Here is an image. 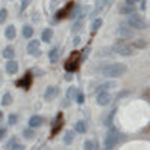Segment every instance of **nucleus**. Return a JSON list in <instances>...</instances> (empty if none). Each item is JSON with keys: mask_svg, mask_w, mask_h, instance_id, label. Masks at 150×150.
<instances>
[{"mask_svg": "<svg viewBox=\"0 0 150 150\" xmlns=\"http://www.w3.org/2000/svg\"><path fill=\"white\" fill-rule=\"evenodd\" d=\"M128 71V66L125 63H111V65H107L104 69H102V75L105 77H111V78H119L122 75H125Z\"/></svg>", "mask_w": 150, "mask_h": 150, "instance_id": "obj_1", "label": "nucleus"}, {"mask_svg": "<svg viewBox=\"0 0 150 150\" xmlns=\"http://www.w3.org/2000/svg\"><path fill=\"white\" fill-rule=\"evenodd\" d=\"M126 26L131 29H137V30H144L147 29V21L143 15H137V14H131L126 20Z\"/></svg>", "mask_w": 150, "mask_h": 150, "instance_id": "obj_2", "label": "nucleus"}, {"mask_svg": "<svg viewBox=\"0 0 150 150\" xmlns=\"http://www.w3.org/2000/svg\"><path fill=\"white\" fill-rule=\"evenodd\" d=\"M119 135H120V134H119V131H117L116 128H110V129H108V132H107V135H105V140H104V146H105L107 150H111L112 147L117 144Z\"/></svg>", "mask_w": 150, "mask_h": 150, "instance_id": "obj_3", "label": "nucleus"}, {"mask_svg": "<svg viewBox=\"0 0 150 150\" xmlns=\"http://www.w3.org/2000/svg\"><path fill=\"white\" fill-rule=\"evenodd\" d=\"M112 50L120 54V56H125V57H128V56H132L134 51H132V47L128 45V44H125V42H116L114 45H112Z\"/></svg>", "mask_w": 150, "mask_h": 150, "instance_id": "obj_4", "label": "nucleus"}, {"mask_svg": "<svg viewBox=\"0 0 150 150\" xmlns=\"http://www.w3.org/2000/svg\"><path fill=\"white\" fill-rule=\"evenodd\" d=\"M116 35L120 38V39H132V38L135 36V32H134V29L128 27L126 24H123V26H120L116 30Z\"/></svg>", "mask_w": 150, "mask_h": 150, "instance_id": "obj_5", "label": "nucleus"}, {"mask_svg": "<svg viewBox=\"0 0 150 150\" xmlns=\"http://www.w3.org/2000/svg\"><path fill=\"white\" fill-rule=\"evenodd\" d=\"M107 5H108V0H96L95 8H93V12H92V17H93V18H96L99 14H101V12H104V11H105Z\"/></svg>", "mask_w": 150, "mask_h": 150, "instance_id": "obj_6", "label": "nucleus"}, {"mask_svg": "<svg viewBox=\"0 0 150 150\" xmlns=\"http://www.w3.org/2000/svg\"><path fill=\"white\" fill-rule=\"evenodd\" d=\"M27 53L30 54V56H41V50H39V41H36V39H33V41H30L29 42V45H27Z\"/></svg>", "mask_w": 150, "mask_h": 150, "instance_id": "obj_7", "label": "nucleus"}, {"mask_svg": "<svg viewBox=\"0 0 150 150\" xmlns=\"http://www.w3.org/2000/svg\"><path fill=\"white\" fill-rule=\"evenodd\" d=\"M96 101H98L99 105L105 107V105H108V104L111 102V95H110L107 90H102V92H99V95H98V98H96Z\"/></svg>", "mask_w": 150, "mask_h": 150, "instance_id": "obj_8", "label": "nucleus"}, {"mask_svg": "<svg viewBox=\"0 0 150 150\" xmlns=\"http://www.w3.org/2000/svg\"><path fill=\"white\" fill-rule=\"evenodd\" d=\"M57 93H59V89H57L56 86H48L47 90H45V93H44L45 101H53V99L57 96Z\"/></svg>", "mask_w": 150, "mask_h": 150, "instance_id": "obj_9", "label": "nucleus"}, {"mask_svg": "<svg viewBox=\"0 0 150 150\" xmlns=\"http://www.w3.org/2000/svg\"><path fill=\"white\" fill-rule=\"evenodd\" d=\"M44 123V119L41 116H32L29 119V125H30V128H39L41 125Z\"/></svg>", "mask_w": 150, "mask_h": 150, "instance_id": "obj_10", "label": "nucleus"}, {"mask_svg": "<svg viewBox=\"0 0 150 150\" xmlns=\"http://www.w3.org/2000/svg\"><path fill=\"white\" fill-rule=\"evenodd\" d=\"M18 71V63L12 59V60H8V63H6V72L8 74H17Z\"/></svg>", "mask_w": 150, "mask_h": 150, "instance_id": "obj_11", "label": "nucleus"}, {"mask_svg": "<svg viewBox=\"0 0 150 150\" xmlns=\"http://www.w3.org/2000/svg\"><path fill=\"white\" fill-rule=\"evenodd\" d=\"M5 36L8 38V39H15V36H17V30L14 26H8L6 30H5Z\"/></svg>", "mask_w": 150, "mask_h": 150, "instance_id": "obj_12", "label": "nucleus"}, {"mask_svg": "<svg viewBox=\"0 0 150 150\" xmlns=\"http://www.w3.org/2000/svg\"><path fill=\"white\" fill-rule=\"evenodd\" d=\"M14 56H15V50L12 48V47H6V48L3 50V57H5V59L12 60V59H14Z\"/></svg>", "mask_w": 150, "mask_h": 150, "instance_id": "obj_13", "label": "nucleus"}, {"mask_svg": "<svg viewBox=\"0 0 150 150\" xmlns=\"http://www.w3.org/2000/svg\"><path fill=\"white\" fill-rule=\"evenodd\" d=\"M48 57H50V62H51V63H57V60H59V50L57 48L50 50Z\"/></svg>", "mask_w": 150, "mask_h": 150, "instance_id": "obj_14", "label": "nucleus"}, {"mask_svg": "<svg viewBox=\"0 0 150 150\" xmlns=\"http://www.w3.org/2000/svg\"><path fill=\"white\" fill-rule=\"evenodd\" d=\"M51 39H53V30L51 29H45L42 32V41L44 42H50Z\"/></svg>", "mask_w": 150, "mask_h": 150, "instance_id": "obj_15", "label": "nucleus"}, {"mask_svg": "<svg viewBox=\"0 0 150 150\" xmlns=\"http://www.w3.org/2000/svg\"><path fill=\"white\" fill-rule=\"evenodd\" d=\"M120 12H122V14H125V15L135 14V6H132V5H126V6H123V8L120 9Z\"/></svg>", "mask_w": 150, "mask_h": 150, "instance_id": "obj_16", "label": "nucleus"}, {"mask_svg": "<svg viewBox=\"0 0 150 150\" xmlns=\"http://www.w3.org/2000/svg\"><path fill=\"white\" fill-rule=\"evenodd\" d=\"M75 131H77V132H80V134H84V132L87 131V126H86V123H84L83 120L77 122V123H75Z\"/></svg>", "mask_w": 150, "mask_h": 150, "instance_id": "obj_17", "label": "nucleus"}, {"mask_svg": "<svg viewBox=\"0 0 150 150\" xmlns=\"http://www.w3.org/2000/svg\"><path fill=\"white\" fill-rule=\"evenodd\" d=\"M23 36L27 38V39H29V38H32V36H33V27L24 26V27H23Z\"/></svg>", "mask_w": 150, "mask_h": 150, "instance_id": "obj_18", "label": "nucleus"}, {"mask_svg": "<svg viewBox=\"0 0 150 150\" xmlns=\"http://www.w3.org/2000/svg\"><path fill=\"white\" fill-rule=\"evenodd\" d=\"M101 26H102V20L101 18H95L92 21V32H98Z\"/></svg>", "mask_w": 150, "mask_h": 150, "instance_id": "obj_19", "label": "nucleus"}, {"mask_svg": "<svg viewBox=\"0 0 150 150\" xmlns=\"http://www.w3.org/2000/svg\"><path fill=\"white\" fill-rule=\"evenodd\" d=\"M72 141H74V132H72V131H68V132L65 134L63 143H65V144H71Z\"/></svg>", "mask_w": 150, "mask_h": 150, "instance_id": "obj_20", "label": "nucleus"}, {"mask_svg": "<svg viewBox=\"0 0 150 150\" xmlns=\"http://www.w3.org/2000/svg\"><path fill=\"white\" fill-rule=\"evenodd\" d=\"M23 135H24V138L32 140L33 137H35V131H33V128H30V129H24V131H23Z\"/></svg>", "mask_w": 150, "mask_h": 150, "instance_id": "obj_21", "label": "nucleus"}, {"mask_svg": "<svg viewBox=\"0 0 150 150\" xmlns=\"http://www.w3.org/2000/svg\"><path fill=\"white\" fill-rule=\"evenodd\" d=\"M12 104V95L11 93H5V96H3V99H2V105H11Z\"/></svg>", "mask_w": 150, "mask_h": 150, "instance_id": "obj_22", "label": "nucleus"}, {"mask_svg": "<svg viewBox=\"0 0 150 150\" xmlns=\"http://www.w3.org/2000/svg\"><path fill=\"white\" fill-rule=\"evenodd\" d=\"M75 96H77V89H75V87H69L68 92H66V98L68 99H74Z\"/></svg>", "mask_w": 150, "mask_h": 150, "instance_id": "obj_23", "label": "nucleus"}, {"mask_svg": "<svg viewBox=\"0 0 150 150\" xmlns=\"http://www.w3.org/2000/svg\"><path fill=\"white\" fill-rule=\"evenodd\" d=\"M80 11H81V8H80V6H75V8H74V11L71 12V15H69V18H71V20H74V18H77V17L80 15Z\"/></svg>", "mask_w": 150, "mask_h": 150, "instance_id": "obj_24", "label": "nucleus"}, {"mask_svg": "<svg viewBox=\"0 0 150 150\" xmlns=\"http://www.w3.org/2000/svg\"><path fill=\"white\" fill-rule=\"evenodd\" d=\"M134 45H135L137 48H146V47H147V42H146L144 39H137V41L134 42Z\"/></svg>", "mask_w": 150, "mask_h": 150, "instance_id": "obj_25", "label": "nucleus"}, {"mask_svg": "<svg viewBox=\"0 0 150 150\" xmlns=\"http://www.w3.org/2000/svg\"><path fill=\"white\" fill-rule=\"evenodd\" d=\"M81 27H83V20H78L77 23L74 24V27H72V33H77Z\"/></svg>", "mask_w": 150, "mask_h": 150, "instance_id": "obj_26", "label": "nucleus"}, {"mask_svg": "<svg viewBox=\"0 0 150 150\" xmlns=\"http://www.w3.org/2000/svg\"><path fill=\"white\" fill-rule=\"evenodd\" d=\"M6 17H8V11L6 9H0V24H3L6 21Z\"/></svg>", "mask_w": 150, "mask_h": 150, "instance_id": "obj_27", "label": "nucleus"}, {"mask_svg": "<svg viewBox=\"0 0 150 150\" xmlns=\"http://www.w3.org/2000/svg\"><path fill=\"white\" fill-rule=\"evenodd\" d=\"M32 0H21V6H20V12H24L27 9V6L30 5Z\"/></svg>", "mask_w": 150, "mask_h": 150, "instance_id": "obj_28", "label": "nucleus"}, {"mask_svg": "<svg viewBox=\"0 0 150 150\" xmlns=\"http://www.w3.org/2000/svg\"><path fill=\"white\" fill-rule=\"evenodd\" d=\"M29 84H30V75H27V77L24 78L23 81H18V86H26V87H29Z\"/></svg>", "mask_w": 150, "mask_h": 150, "instance_id": "obj_29", "label": "nucleus"}, {"mask_svg": "<svg viewBox=\"0 0 150 150\" xmlns=\"http://www.w3.org/2000/svg\"><path fill=\"white\" fill-rule=\"evenodd\" d=\"M75 98H77V99H75V101H77L78 104H83V102H84V95H83V92H78V93H77V96H75Z\"/></svg>", "mask_w": 150, "mask_h": 150, "instance_id": "obj_30", "label": "nucleus"}, {"mask_svg": "<svg viewBox=\"0 0 150 150\" xmlns=\"http://www.w3.org/2000/svg\"><path fill=\"white\" fill-rule=\"evenodd\" d=\"M93 147H95L93 141H86L84 143V150H93Z\"/></svg>", "mask_w": 150, "mask_h": 150, "instance_id": "obj_31", "label": "nucleus"}, {"mask_svg": "<svg viewBox=\"0 0 150 150\" xmlns=\"http://www.w3.org/2000/svg\"><path fill=\"white\" fill-rule=\"evenodd\" d=\"M8 123H9V125H15V123H17V116H15V114H11V116L8 117Z\"/></svg>", "mask_w": 150, "mask_h": 150, "instance_id": "obj_32", "label": "nucleus"}, {"mask_svg": "<svg viewBox=\"0 0 150 150\" xmlns=\"http://www.w3.org/2000/svg\"><path fill=\"white\" fill-rule=\"evenodd\" d=\"M24 149H26V147H24L23 144H14L11 147V150H24Z\"/></svg>", "mask_w": 150, "mask_h": 150, "instance_id": "obj_33", "label": "nucleus"}, {"mask_svg": "<svg viewBox=\"0 0 150 150\" xmlns=\"http://www.w3.org/2000/svg\"><path fill=\"white\" fill-rule=\"evenodd\" d=\"M138 2H141V0H126V5H132V6H135V3H138Z\"/></svg>", "mask_w": 150, "mask_h": 150, "instance_id": "obj_34", "label": "nucleus"}, {"mask_svg": "<svg viewBox=\"0 0 150 150\" xmlns=\"http://www.w3.org/2000/svg\"><path fill=\"white\" fill-rule=\"evenodd\" d=\"M5 134H6V129H5V128H0V140L5 137Z\"/></svg>", "mask_w": 150, "mask_h": 150, "instance_id": "obj_35", "label": "nucleus"}, {"mask_svg": "<svg viewBox=\"0 0 150 150\" xmlns=\"http://www.w3.org/2000/svg\"><path fill=\"white\" fill-rule=\"evenodd\" d=\"M80 39H81V38H80V36H77V38L74 39V44H75V45H78V44H80Z\"/></svg>", "mask_w": 150, "mask_h": 150, "instance_id": "obj_36", "label": "nucleus"}, {"mask_svg": "<svg viewBox=\"0 0 150 150\" xmlns=\"http://www.w3.org/2000/svg\"><path fill=\"white\" fill-rule=\"evenodd\" d=\"M12 146H14V140H11V141L6 144V147H8V149H9V147H12Z\"/></svg>", "mask_w": 150, "mask_h": 150, "instance_id": "obj_37", "label": "nucleus"}, {"mask_svg": "<svg viewBox=\"0 0 150 150\" xmlns=\"http://www.w3.org/2000/svg\"><path fill=\"white\" fill-rule=\"evenodd\" d=\"M66 80H68V81H71V80H72V75H71V74H68V75H66Z\"/></svg>", "mask_w": 150, "mask_h": 150, "instance_id": "obj_38", "label": "nucleus"}, {"mask_svg": "<svg viewBox=\"0 0 150 150\" xmlns=\"http://www.w3.org/2000/svg\"><path fill=\"white\" fill-rule=\"evenodd\" d=\"M2 119H3V112L0 111V122H2Z\"/></svg>", "mask_w": 150, "mask_h": 150, "instance_id": "obj_39", "label": "nucleus"}]
</instances>
